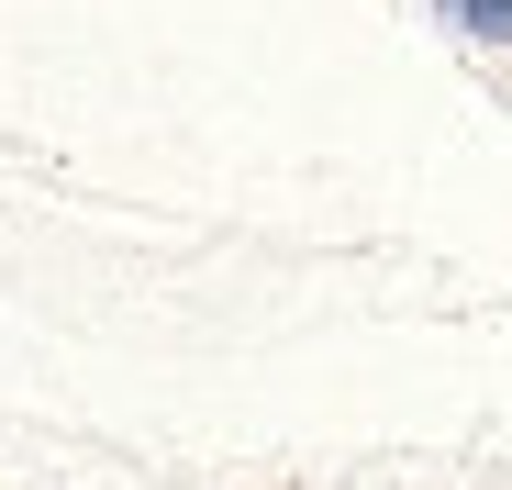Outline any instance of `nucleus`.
<instances>
[{
  "instance_id": "nucleus-1",
  "label": "nucleus",
  "mask_w": 512,
  "mask_h": 490,
  "mask_svg": "<svg viewBox=\"0 0 512 490\" xmlns=\"http://www.w3.org/2000/svg\"><path fill=\"white\" fill-rule=\"evenodd\" d=\"M446 12H457L468 34H501V45H512V0H446Z\"/></svg>"
}]
</instances>
